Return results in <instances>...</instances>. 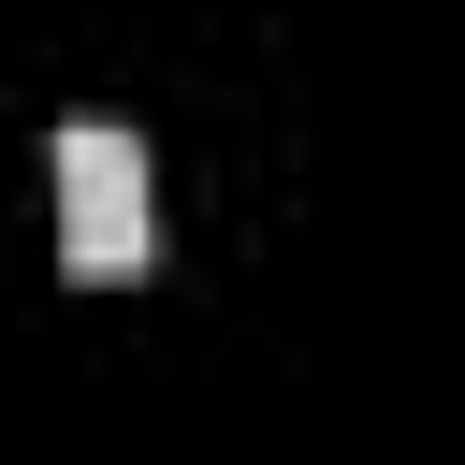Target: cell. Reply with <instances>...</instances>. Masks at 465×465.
<instances>
[{
  "label": "cell",
  "mask_w": 465,
  "mask_h": 465,
  "mask_svg": "<svg viewBox=\"0 0 465 465\" xmlns=\"http://www.w3.org/2000/svg\"><path fill=\"white\" fill-rule=\"evenodd\" d=\"M145 145L116 131V116H73L58 131V262L87 276V291H116V276H145Z\"/></svg>",
  "instance_id": "obj_1"
}]
</instances>
